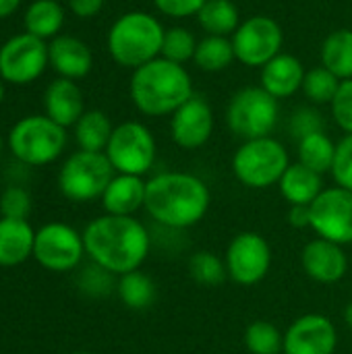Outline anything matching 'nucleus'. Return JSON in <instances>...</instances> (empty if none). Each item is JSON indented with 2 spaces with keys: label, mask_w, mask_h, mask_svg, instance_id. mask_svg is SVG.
Returning <instances> with one entry per match:
<instances>
[{
  "label": "nucleus",
  "mask_w": 352,
  "mask_h": 354,
  "mask_svg": "<svg viewBox=\"0 0 352 354\" xmlns=\"http://www.w3.org/2000/svg\"><path fill=\"white\" fill-rule=\"evenodd\" d=\"M85 253L102 270L124 276L143 266L151 239L147 228L133 216H100L83 230Z\"/></svg>",
  "instance_id": "f257e3e1"
},
{
  "label": "nucleus",
  "mask_w": 352,
  "mask_h": 354,
  "mask_svg": "<svg viewBox=\"0 0 352 354\" xmlns=\"http://www.w3.org/2000/svg\"><path fill=\"white\" fill-rule=\"evenodd\" d=\"M212 203L207 185L189 172H160L147 180L145 212L162 226L183 230L199 224Z\"/></svg>",
  "instance_id": "f03ea898"
},
{
  "label": "nucleus",
  "mask_w": 352,
  "mask_h": 354,
  "mask_svg": "<svg viewBox=\"0 0 352 354\" xmlns=\"http://www.w3.org/2000/svg\"><path fill=\"white\" fill-rule=\"evenodd\" d=\"M129 91L135 108L154 118L168 114L172 116L187 100L195 95L187 68L162 56L133 71Z\"/></svg>",
  "instance_id": "7ed1b4c3"
},
{
  "label": "nucleus",
  "mask_w": 352,
  "mask_h": 354,
  "mask_svg": "<svg viewBox=\"0 0 352 354\" xmlns=\"http://www.w3.org/2000/svg\"><path fill=\"white\" fill-rule=\"evenodd\" d=\"M164 25L145 10H131L118 17L108 31V52L124 68H139L162 54Z\"/></svg>",
  "instance_id": "20e7f679"
},
{
  "label": "nucleus",
  "mask_w": 352,
  "mask_h": 354,
  "mask_svg": "<svg viewBox=\"0 0 352 354\" xmlns=\"http://www.w3.org/2000/svg\"><path fill=\"white\" fill-rule=\"evenodd\" d=\"M288 166V151L274 137L249 139L232 156V172L237 180L249 189L278 185Z\"/></svg>",
  "instance_id": "39448f33"
},
{
  "label": "nucleus",
  "mask_w": 352,
  "mask_h": 354,
  "mask_svg": "<svg viewBox=\"0 0 352 354\" xmlns=\"http://www.w3.org/2000/svg\"><path fill=\"white\" fill-rule=\"evenodd\" d=\"M8 145L12 156L23 164L46 166L62 153L66 131L46 114L25 116L10 129Z\"/></svg>",
  "instance_id": "423d86ee"
},
{
  "label": "nucleus",
  "mask_w": 352,
  "mask_h": 354,
  "mask_svg": "<svg viewBox=\"0 0 352 354\" xmlns=\"http://www.w3.org/2000/svg\"><path fill=\"white\" fill-rule=\"evenodd\" d=\"M114 168L104 151H75L58 172L60 193L75 201L85 203L102 199L106 187L114 178Z\"/></svg>",
  "instance_id": "0eeeda50"
},
{
  "label": "nucleus",
  "mask_w": 352,
  "mask_h": 354,
  "mask_svg": "<svg viewBox=\"0 0 352 354\" xmlns=\"http://www.w3.org/2000/svg\"><path fill=\"white\" fill-rule=\"evenodd\" d=\"M278 100L272 93H268L261 85L243 87L232 95L226 108L228 129L245 141L270 137V133L278 124Z\"/></svg>",
  "instance_id": "6e6552de"
},
{
  "label": "nucleus",
  "mask_w": 352,
  "mask_h": 354,
  "mask_svg": "<svg viewBox=\"0 0 352 354\" xmlns=\"http://www.w3.org/2000/svg\"><path fill=\"white\" fill-rule=\"evenodd\" d=\"M104 153L118 174L143 176L156 162V139L145 124L127 120L114 127Z\"/></svg>",
  "instance_id": "1a4fd4ad"
},
{
  "label": "nucleus",
  "mask_w": 352,
  "mask_h": 354,
  "mask_svg": "<svg viewBox=\"0 0 352 354\" xmlns=\"http://www.w3.org/2000/svg\"><path fill=\"white\" fill-rule=\"evenodd\" d=\"M234 56L245 66L263 68L272 58H276L284 44V33L272 17L255 15L243 21L230 35Z\"/></svg>",
  "instance_id": "9d476101"
},
{
  "label": "nucleus",
  "mask_w": 352,
  "mask_h": 354,
  "mask_svg": "<svg viewBox=\"0 0 352 354\" xmlns=\"http://www.w3.org/2000/svg\"><path fill=\"white\" fill-rule=\"evenodd\" d=\"M85 255L83 234L62 222H50L35 232L33 257L50 272H71Z\"/></svg>",
  "instance_id": "9b49d317"
},
{
  "label": "nucleus",
  "mask_w": 352,
  "mask_h": 354,
  "mask_svg": "<svg viewBox=\"0 0 352 354\" xmlns=\"http://www.w3.org/2000/svg\"><path fill=\"white\" fill-rule=\"evenodd\" d=\"M224 263H226V274L234 284L255 286L270 272L272 266L270 243L257 232H241L228 243Z\"/></svg>",
  "instance_id": "f8f14e48"
},
{
  "label": "nucleus",
  "mask_w": 352,
  "mask_h": 354,
  "mask_svg": "<svg viewBox=\"0 0 352 354\" xmlns=\"http://www.w3.org/2000/svg\"><path fill=\"white\" fill-rule=\"evenodd\" d=\"M311 230L340 247L352 243V193L342 187L324 189L309 205Z\"/></svg>",
  "instance_id": "ddd939ff"
},
{
  "label": "nucleus",
  "mask_w": 352,
  "mask_h": 354,
  "mask_svg": "<svg viewBox=\"0 0 352 354\" xmlns=\"http://www.w3.org/2000/svg\"><path fill=\"white\" fill-rule=\"evenodd\" d=\"M48 62V46L31 33H19L0 48V79L12 85L35 81Z\"/></svg>",
  "instance_id": "4468645a"
},
{
  "label": "nucleus",
  "mask_w": 352,
  "mask_h": 354,
  "mask_svg": "<svg viewBox=\"0 0 352 354\" xmlns=\"http://www.w3.org/2000/svg\"><path fill=\"white\" fill-rule=\"evenodd\" d=\"M338 332L330 317L322 313L301 315L284 334V354H334Z\"/></svg>",
  "instance_id": "2eb2a0df"
},
{
  "label": "nucleus",
  "mask_w": 352,
  "mask_h": 354,
  "mask_svg": "<svg viewBox=\"0 0 352 354\" xmlns=\"http://www.w3.org/2000/svg\"><path fill=\"white\" fill-rule=\"evenodd\" d=\"M214 133V112L205 97L193 95L170 116L172 141L183 149L203 147Z\"/></svg>",
  "instance_id": "dca6fc26"
},
{
  "label": "nucleus",
  "mask_w": 352,
  "mask_h": 354,
  "mask_svg": "<svg viewBox=\"0 0 352 354\" xmlns=\"http://www.w3.org/2000/svg\"><path fill=\"white\" fill-rule=\"evenodd\" d=\"M301 266L311 280L319 284H336L349 272V257L340 245L317 236L305 245Z\"/></svg>",
  "instance_id": "f3484780"
},
{
  "label": "nucleus",
  "mask_w": 352,
  "mask_h": 354,
  "mask_svg": "<svg viewBox=\"0 0 352 354\" xmlns=\"http://www.w3.org/2000/svg\"><path fill=\"white\" fill-rule=\"evenodd\" d=\"M48 62L64 79H81L93 66L91 50L73 35H56L48 46Z\"/></svg>",
  "instance_id": "a211bd4d"
},
{
  "label": "nucleus",
  "mask_w": 352,
  "mask_h": 354,
  "mask_svg": "<svg viewBox=\"0 0 352 354\" xmlns=\"http://www.w3.org/2000/svg\"><path fill=\"white\" fill-rule=\"evenodd\" d=\"M305 75L307 71L297 56L280 52L261 68V87L276 100L290 97L303 89Z\"/></svg>",
  "instance_id": "6ab92c4d"
},
{
  "label": "nucleus",
  "mask_w": 352,
  "mask_h": 354,
  "mask_svg": "<svg viewBox=\"0 0 352 354\" xmlns=\"http://www.w3.org/2000/svg\"><path fill=\"white\" fill-rule=\"evenodd\" d=\"M46 116L60 127H75L83 116V93L73 79H56L46 87L44 93Z\"/></svg>",
  "instance_id": "aec40b11"
},
{
  "label": "nucleus",
  "mask_w": 352,
  "mask_h": 354,
  "mask_svg": "<svg viewBox=\"0 0 352 354\" xmlns=\"http://www.w3.org/2000/svg\"><path fill=\"white\" fill-rule=\"evenodd\" d=\"M147 183L135 174H114L102 195V205L110 216H133L145 207Z\"/></svg>",
  "instance_id": "412c9836"
},
{
  "label": "nucleus",
  "mask_w": 352,
  "mask_h": 354,
  "mask_svg": "<svg viewBox=\"0 0 352 354\" xmlns=\"http://www.w3.org/2000/svg\"><path fill=\"white\" fill-rule=\"evenodd\" d=\"M35 230L27 220L0 218V268H15L33 257Z\"/></svg>",
  "instance_id": "4be33fe9"
},
{
  "label": "nucleus",
  "mask_w": 352,
  "mask_h": 354,
  "mask_svg": "<svg viewBox=\"0 0 352 354\" xmlns=\"http://www.w3.org/2000/svg\"><path fill=\"white\" fill-rule=\"evenodd\" d=\"M278 187H280L282 197L290 205H311L317 199V195L324 191V180H322V174L297 162L286 168Z\"/></svg>",
  "instance_id": "5701e85b"
},
{
  "label": "nucleus",
  "mask_w": 352,
  "mask_h": 354,
  "mask_svg": "<svg viewBox=\"0 0 352 354\" xmlns=\"http://www.w3.org/2000/svg\"><path fill=\"white\" fill-rule=\"evenodd\" d=\"M322 66L340 81L352 79V29H336L322 44Z\"/></svg>",
  "instance_id": "b1692460"
},
{
  "label": "nucleus",
  "mask_w": 352,
  "mask_h": 354,
  "mask_svg": "<svg viewBox=\"0 0 352 354\" xmlns=\"http://www.w3.org/2000/svg\"><path fill=\"white\" fill-rule=\"evenodd\" d=\"M197 21L207 35L228 37L241 25L239 8L234 0H207L197 12Z\"/></svg>",
  "instance_id": "393cba45"
},
{
  "label": "nucleus",
  "mask_w": 352,
  "mask_h": 354,
  "mask_svg": "<svg viewBox=\"0 0 352 354\" xmlns=\"http://www.w3.org/2000/svg\"><path fill=\"white\" fill-rule=\"evenodd\" d=\"M112 131L114 127L102 110H87L75 124V139L83 151H106Z\"/></svg>",
  "instance_id": "a878e982"
},
{
  "label": "nucleus",
  "mask_w": 352,
  "mask_h": 354,
  "mask_svg": "<svg viewBox=\"0 0 352 354\" xmlns=\"http://www.w3.org/2000/svg\"><path fill=\"white\" fill-rule=\"evenodd\" d=\"M62 23H64V10L58 0H35L29 4L25 12L27 33L39 39L56 37Z\"/></svg>",
  "instance_id": "bb28decb"
},
{
  "label": "nucleus",
  "mask_w": 352,
  "mask_h": 354,
  "mask_svg": "<svg viewBox=\"0 0 352 354\" xmlns=\"http://www.w3.org/2000/svg\"><path fill=\"white\" fill-rule=\"evenodd\" d=\"M237 60L232 39L222 37V35H205L203 39L197 41V50L193 56V62L197 68L205 73H218L224 71Z\"/></svg>",
  "instance_id": "cd10ccee"
},
{
  "label": "nucleus",
  "mask_w": 352,
  "mask_h": 354,
  "mask_svg": "<svg viewBox=\"0 0 352 354\" xmlns=\"http://www.w3.org/2000/svg\"><path fill=\"white\" fill-rule=\"evenodd\" d=\"M334 153L336 143L326 135V131L307 135L299 141V162L317 174H326L332 170Z\"/></svg>",
  "instance_id": "c85d7f7f"
},
{
  "label": "nucleus",
  "mask_w": 352,
  "mask_h": 354,
  "mask_svg": "<svg viewBox=\"0 0 352 354\" xmlns=\"http://www.w3.org/2000/svg\"><path fill=\"white\" fill-rule=\"evenodd\" d=\"M116 290H118V297H120L122 305L133 309V311H143V309L151 307L154 301H156V284H154V280L147 274L139 272V270L120 276Z\"/></svg>",
  "instance_id": "c756f323"
},
{
  "label": "nucleus",
  "mask_w": 352,
  "mask_h": 354,
  "mask_svg": "<svg viewBox=\"0 0 352 354\" xmlns=\"http://www.w3.org/2000/svg\"><path fill=\"white\" fill-rule=\"evenodd\" d=\"M245 348L251 354H282L284 334L266 319H257L245 330Z\"/></svg>",
  "instance_id": "7c9ffc66"
},
{
  "label": "nucleus",
  "mask_w": 352,
  "mask_h": 354,
  "mask_svg": "<svg viewBox=\"0 0 352 354\" xmlns=\"http://www.w3.org/2000/svg\"><path fill=\"white\" fill-rule=\"evenodd\" d=\"M189 274L199 286H218L222 284L228 274H226V263L212 251H197L189 259Z\"/></svg>",
  "instance_id": "2f4dec72"
},
{
  "label": "nucleus",
  "mask_w": 352,
  "mask_h": 354,
  "mask_svg": "<svg viewBox=\"0 0 352 354\" xmlns=\"http://www.w3.org/2000/svg\"><path fill=\"white\" fill-rule=\"evenodd\" d=\"M197 37L193 35L191 29H185V27H170L166 29L164 33V41H162V58L170 60V62H176V64H183L187 60H193L195 56V50H197Z\"/></svg>",
  "instance_id": "473e14b6"
},
{
  "label": "nucleus",
  "mask_w": 352,
  "mask_h": 354,
  "mask_svg": "<svg viewBox=\"0 0 352 354\" xmlns=\"http://www.w3.org/2000/svg\"><path fill=\"white\" fill-rule=\"evenodd\" d=\"M340 83L342 81L334 73H330L326 66H315V68L307 71V75H305L303 93L313 104H332Z\"/></svg>",
  "instance_id": "72a5a7b5"
},
{
  "label": "nucleus",
  "mask_w": 352,
  "mask_h": 354,
  "mask_svg": "<svg viewBox=\"0 0 352 354\" xmlns=\"http://www.w3.org/2000/svg\"><path fill=\"white\" fill-rule=\"evenodd\" d=\"M330 172L336 180V187H342L352 193V135H344L336 143L334 164Z\"/></svg>",
  "instance_id": "f704fd0d"
},
{
  "label": "nucleus",
  "mask_w": 352,
  "mask_h": 354,
  "mask_svg": "<svg viewBox=\"0 0 352 354\" xmlns=\"http://www.w3.org/2000/svg\"><path fill=\"white\" fill-rule=\"evenodd\" d=\"M31 212V197L21 187H8L0 197V214L2 218L27 220Z\"/></svg>",
  "instance_id": "c9c22d12"
},
{
  "label": "nucleus",
  "mask_w": 352,
  "mask_h": 354,
  "mask_svg": "<svg viewBox=\"0 0 352 354\" xmlns=\"http://www.w3.org/2000/svg\"><path fill=\"white\" fill-rule=\"evenodd\" d=\"M330 106H332V114H334L336 124L346 135H352V79L340 83Z\"/></svg>",
  "instance_id": "e433bc0d"
},
{
  "label": "nucleus",
  "mask_w": 352,
  "mask_h": 354,
  "mask_svg": "<svg viewBox=\"0 0 352 354\" xmlns=\"http://www.w3.org/2000/svg\"><path fill=\"white\" fill-rule=\"evenodd\" d=\"M324 127H326L324 116L313 108H301L290 118V135L299 141L307 135L324 131Z\"/></svg>",
  "instance_id": "4c0bfd02"
},
{
  "label": "nucleus",
  "mask_w": 352,
  "mask_h": 354,
  "mask_svg": "<svg viewBox=\"0 0 352 354\" xmlns=\"http://www.w3.org/2000/svg\"><path fill=\"white\" fill-rule=\"evenodd\" d=\"M207 0H154L156 8L172 19H187V17H197L201 6Z\"/></svg>",
  "instance_id": "58836bf2"
},
{
  "label": "nucleus",
  "mask_w": 352,
  "mask_h": 354,
  "mask_svg": "<svg viewBox=\"0 0 352 354\" xmlns=\"http://www.w3.org/2000/svg\"><path fill=\"white\" fill-rule=\"evenodd\" d=\"M102 6H104V0H68V8L79 19H91V17H95L102 10Z\"/></svg>",
  "instance_id": "ea45409f"
},
{
  "label": "nucleus",
  "mask_w": 352,
  "mask_h": 354,
  "mask_svg": "<svg viewBox=\"0 0 352 354\" xmlns=\"http://www.w3.org/2000/svg\"><path fill=\"white\" fill-rule=\"evenodd\" d=\"M288 222L293 228H311V209L309 205H290Z\"/></svg>",
  "instance_id": "a19ab883"
},
{
  "label": "nucleus",
  "mask_w": 352,
  "mask_h": 354,
  "mask_svg": "<svg viewBox=\"0 0 352 354\" xmlns=\"http://www.w3.org/2000/svg\"><path fill=\"white\" fill-rule=\"evenodd\" d=\"M19 4H21V0H0V19L12 15Z\"/></svg>",
  "instance_id": "79ce46f5"
},
{
  "label": "nucleus",
  "mask_w": 352,
  "mask_h": 354,
  "mask_svg": "<svg viewBox=\"0 0 352 354\" xmlns=\"http://www.w3.org/2000/svg\"><path fill=\"white\" fill-rule=\"evenodd\" d=\"M344 322H346V326L352 330V301L346 305V309H344Z\"/></svg>",
  "instance_id": "37998d69"
},
{
  "label": "nucleus",
  "mask_w": 352,
  "mask_h": 354,
  "mask_svg": "<svg viewBox=\"0 0 352 354\" xmlns=\"http://www.w3.org/2000/svg\"><path fill=\"white\" fill-rule=\"evenodd\" d=\"M2 97H4V87H2V81H0V104H2Z\"/></svg>",
  "instance_id": "c03bdc74"
},
{
  "label": "nucleus",
  "mask_w": 352,
  "mask_h": 354,
  "mask_svg": "<svg viewBox=\"0 0 352 354\" xmlns=\"http://www.w3.org/2000/svg\"><path fill=\"white\" fill-rule=\"evenodd\" d=\"M0 153H2V137H0Z\"/></svg>",
  "instance_id": "a18cd8bd"
},
{
  "label": "nucleus",
  "mask_w": 352,
  "mask_h": 354,
  "mask_svg": "<svg viewBox=\"0 0 352 354\" xmlns=\"http://www.w3.org/2000/svg\"><path fill=\"white\" fill-rule=\"evenodd\" d=\"M71 354H93V353H71Z\"/></svg>",
  "instance_id": "49530a36"
}]
</instances>
